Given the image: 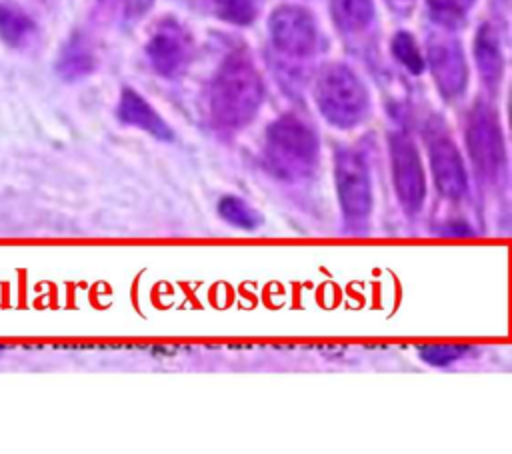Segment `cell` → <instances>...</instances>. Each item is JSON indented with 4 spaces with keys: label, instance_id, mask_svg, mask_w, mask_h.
Segmentation results:
<instances>
[{
    "label": "cell",
    "instance_id": "cell-1",
    "mask_svg": "<svg viewBox=\"0 0 512 454\" xmlns=\"http://www.w3.org/2000/svg\"><path fill=\"white\" fill-rule=\"evenodd\" d=\"M264 100L260 72L246 52L230 54L210 86V114L220 130H242Z\"/></svg>",
    "mask_w": 512,
    "mask_h": 454
},
{
    "label": "cell",
    "instance_id": "cell-2",
    "mask_svg": "<svg viewBox=\"0 0 512 454\" xmlns=\"http://www.w3.org/2000/svg\"><path fill=\"white\" fill-rule=\"evenodd\" d=\"M264 158L278 178H306L318 162L316 132L298 116L284 114L266 130Z\"/></svg>",
    "mask_w": 512,
    "mask_h": 454
},
{
    "label": "cell",
    "instance_id": "cell-3",
    "mask_svg": "<svg viewBox=\"0 0 512 454\" xmlns=\"http://www.w3.org/2000/svg\"><path fill=\"white\" fill-rule=\"evenodd\" d=\"M314 96L318 110L332 126L352 128L368 114V92L344 64H330L320 72Z\"/></svg>",
    "mask_w": 512,
    "mask_h": 454
},
{
    "label": "cell",
    "instance_id": "cell-4",
    "mask_svg": "<svg viewBox=\"0 0 512 454\" xmlns=\"http://www.w3.org/2000/svg\"><path fill=\"white\" fill-rule=\"evenodd\" d=\"M466 146L478 178L488 184H498L506 166L504 138L498 116L484 102H478L468 116Z\"/></svg>",
    "mask_w": 512,
    "mask_h": 454
},
{
    "label": "cell",
    "instance_id": "cell-5",
    "mask_svg": "<svg viewBox=\"0 0 512 454\" xmlns=\"http://www.w3.org/2000/svg\"><path fill=\"white\" fill-rule=\"evenodd\" d=\"M336 192L348 222H362L372 210L370 174L362 156L352 148H340L334 158Z\"/></svg>",
    "mask_w": 512,
    "mask_h": 454
},
{
    "label": "cell",
    "instance_id": "cell-6",
    "mask_svg": "<svg viewBox=\"0 0 512 454\" xmlns=\"http://www.w3.org/2000/svg\"><path fill=\"white\" fill-rule=\"evenodd\" d=\"M194 42L190 32L176 18H162L146 40V58L156 74L164 78L180 76L192 60Z\"/></svg>",
    "mask_w": 512,
    "mask_h": 454
},
{
    "label": "cell",
    "instance_id": "cell-7",
    "mask_svg": "<svg viewBox=\"0 0 512 454\" xmlns=\"http://www.w3.org/2000/svg\"><path fill=\"white\" fill-rule=\"evenodd\" d=\"M388 146L396 196L408 214H416L422 208L426 196V176L418 148L404 132H394Z\"/></svg>",
    "mask_w": 512,
    "mask_h": 454
},
{
    "label": "cell",
    "instance_id": "cell-8",
    "mask_svg": "<svg viewBox=\"0 0 512 454\" xmlns=\"http://www.w3.org/2000/svg\"><path fill=\"white\" fill-rule=\"evenodd\" d=\"M426 142H428V156L430 168L436 182V188L442 196L450 200H458L468 192V176L456 148L452 136L444 130L440 122H430L426 128Z\"/></svg>",
    "mask_w": 512,
    "mask_h": 454
},
{
    "label": "cell",
    "instance_id": "cell-9",
    "mask_svg": "<svg viewBox=\"0 0 512 454\" xmlns=\"http://www.w3.org/2000/svg\"><path fill=\"white\" fill-rule=\"evenodd\" d=\"M268 30L274 48L284 56L306 58L318 48L316 22L302 6H278L268 20Z\"/></svg>",
    "mask_w": 512,
    "mask_h": 454
},
{
    "label": "cell",
    "instance_id": "cell-10",
    "mask_svg": "<svg viewBox=\"0 0 512 454\" xmlns=\"http://www.w3.org/2000/svg\"><path fill=\"white\" fill-rule=\"evenodd\" d=\"M428 60L440 94L448 100L460 96L468 82V68L458 40L452 36H432L428 40Z\"/></svg>",
    "mask_w": 512,
    "mask_h": 454
},
{
    "label": "cell",
    "instance_id": "cell-11",
    "mask_svg": "<svg viewBox=\"0 0 512 454\" xmlns=\"http://www.w3.org/2000/svg\"><path fill=\"white\" fill-rule=\"evenodd\" d=\"M116 116L120 122L128 126H136L148 134H152L158 140L170 142L174 138L170 126L164 122V118L132 88H124L118 100Z\"/></svg>",
    "mask_w": 512,
    "mask_h": 454
},
{
    "label": "cell",
    "instance_id": "cell-12",
    "mask_svg": "<svg viewBox=\"0 0 512 454\" xmlns=\"http://www.w3.org/2000/svg\"><path fill=\"white\" fill-rule=\"evenodd\" d=\"M96 68V54L90 44V40L74 32L64 46L60 48L58 60H56V72L66 82H76L80 78H86Z\"/></svg>",
    "mask_w": 512,
    "mask_h": 454
},
{
    "label": "cell",
    "instance_id": "cell-13",
    "mask_svg": "<svg viewBox=\"0 0 512 454\" xmlns=\"http://www.w3.org/2000/svg\"><path fill=\"white\" fill-rule=\"evenodd\" d=\"M474 58L484 84L490 88L498 86L504 70V58H502L498 34L490 24H482L476 32Z\"/></svg>",
    "mask_w": 512,
    "mask_h": 454
},
{
    "label": "cell",
    "instance_id": "cell-14",
    "mask_svg": "<svg viewBox=\"0 0 512 454\" xmlns=\"http://www.w3.org/2000/svg\"><path fill=\"white\" fill-rule=\"evenodd\" d=\"M34 32L36 24L26 12L18 10L16 6L0 2V40L6 46L20 48L32 38Z\"/></svg>",
    "mask_w": 512,
    "mask_h": 454
},
{
    "label": "cell",
    "instance_id": "cell-15",
    "mask_svg": "<svg viewBox=\"0 0 512 454\" xmlns=\"http://www.w3.org/2000/svg\"><path fill=\"white\" fill-rule=\"evenodd\" d=\"M330 8L336 26L344 32H358L374 18L372 0H330Z\"/></svg>",
    "mask_w": 512,
    "mask_h": 454
},
{
    "label": "cell",
    "instance_id": "cell-16",
    "mask_svg": "<svg viewBox=\"0 0 512 454\" xmlns=\"http://www.w3.org/2000/svg\"><path fill=\"white\" fill-rule=\"evenodd\" d=\"M218 214L230 226L240 228V230H254L262 222L260 214L250 204H246L242 198H238V196H224V198H220Z\"/></svg>",
    "mask_w": 512,
    "mask_h": 454
},
{
    "label": "cell",
    "instance_id": "cell-17",
    "mask_svg": "<svg viewBox=\"0 0 512 454\" xmlns=\"http://www.w3.org/2000/svg\"><path fill=\"white\" fill-rule=\"evenodd\" d=\"M208 10L230 24H250L256 14V2L254 0H206Z\"/></svg>",
    "mask_w": 512,
    "mask_h": 454
},
{
    "label": "cell",
    "instance_id": "cell-18",
    "mask_svg": "<svg viewBox=\"0 0 512 454\" xmlns=\"http://www.w3.org/2000/svg\"><path fill=\"white\" fill-rule=\"evenodd\" d=\"M392 54L394 58L404 64L412 74H420L424 70V58L412 38L406 30H400L392 38Z\"/></svg>",
    "mask_w": 512,
    "mask_h": 454
},
{
    "label": "cell",
    "instance_id": "cell-19",
    "mask_svg": "<svg viewBox=\"0 0 512 454\" xmlns=\"http://www.w3.org/2000/svg\"><path fill=\"white\" fill-rule=\"evenodd\" d=\"M472 4L474 0H428L430 14L434 16V20L446 26L458 24Z\"/></svg>",
    "mask_w": 512,
    "mask_h": 454
},
{
    "label": "cell",
    "instance_id": "cell-20",
    "mask_svg": "<svg viewBox=\"0 0 512 454\" xmlns=\"http://www.w3.org/2000/svg\"><path fill=\"white\" fill-rule=\"evenodd\" d=\"M468 352V346H422L418 356L430 366H448L462 358Z\"/></svg>",
    "mask_w": 512,
    "mask_h": 454
},
{
    "label": "cell",
    "instance_id": "cell-21",
    "mask_svg": "<svg viewBox=\"0 0 512 454\" xmlns=\"http://www.w3.org/2000/svg\"><path fill=\"white\" fill-rule=\"evenodd\" d=\"M152 0H100V4L108 10L114 12L116 16L130 20V18H138Z\"/></svg>",
    "mask_w": 512,
    "mask_h": 454
},
{
    "label": "cell",
    "instance_id": "cell-22",
    "mask_svg": "<svg viewBox=\"0 0 512 454\" xmlns=\"http://www.w3.org/2000/svg\"><path fill=\"white\" fill-rule=\"evenodd\" d=\"M396 2H410V0H396Z\"/></svg>",
    "mask_w": 512,
    "mask_h": 454
}]
</instances>
